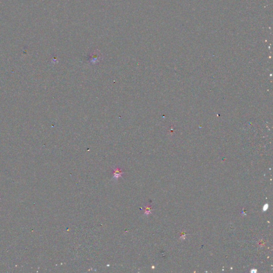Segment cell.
<instances>
[{
  "label": "cell",
  "mask_w": 273,
  "mask_h": 273,
  "mask_svg": "<svg viewBox=\"0 0 273 273\" xmlns=\"http://www.w3.org/2000/svg\"><path fill=\"white\" fill-rule=\"evenodd\" d=\"M125 173L119 168H114L113 169V178L118 179L119 177H122V174Z\"/></svg>",
  "instance_id": "1"
},
{
  "label": "cell",
  "mask_w": 273,
  "mask_h": 273,
  "mask_svg": "<svg viewBox=\"0 0 273 273\" xmlns=\"http://www.w3.org/2000/svg\"><path fill=\"white\" fill-rule=\"evenodd\" d=\"M268 207H269V206H268V204H265L264 206V208H263V210H264V211H266V210H267V209H268Z\"/></svg>",
  "instance_id": "3"
},
{
  "label": "cell",
  "mask_w": 273,
  "mask_h": 273,
  "mask_svg": "<svg viewBox=\"0 0 273 273\" xmlns=\"http://www.w3.org/2000/svg\"><path fill=\"white\" fill-rule=\"evenodd\" d=\"M144 208H145V210H144V215H149L150 214L152 213V209L150 205H146V206H144Z\"/></svg>",
  "instance_id": "2"
}]
</instances>
